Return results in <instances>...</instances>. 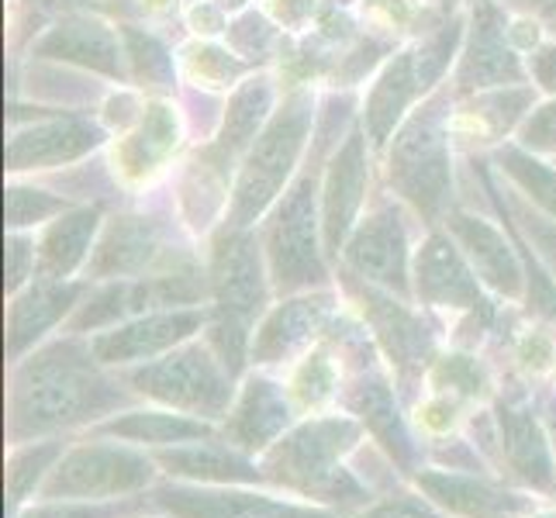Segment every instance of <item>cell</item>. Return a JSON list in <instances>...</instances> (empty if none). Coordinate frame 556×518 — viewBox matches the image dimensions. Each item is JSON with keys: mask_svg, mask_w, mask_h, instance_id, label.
<instances>
[{"mask_svg": "<svg viewBox=\"0 0 556 518\" xmlns=\"http://www.w3.org/2000/svg\"><path fill=\"white\" fill-rule=\"evenodd\" d=\"M491 412L497 426V477L543 502H556V453L535 391L526 380L508 377L497 383Z\"/></svg>", "mask_w": 556, "mask_h": 518, "instance_id": "9c48e42d", "label": "cell"}, {"mask_svg": "<svg viewBox=\"0 0 556 518\" xmlns=\"http://www.w3.org/2000/svg\"><path fill=\"white\" fill-rule=\"evenodd\" d=\"M412 228L405 201L377 198L367 215H359L339 253V270L367 280L388 294L415 301L412 291Z\"/></svg>", "mask_w": 556, "mask_h": 518, "instance_id": "7c38bea8", "label": "cell"}, {"mask_svg": "<svg viewBox=\"0 0 556 518\" xmlns=\"http://www.w3.org/2000/svg\"><path fill=\"white\" fill-rule=\"evenodd\" d=\"M156 511L169 518H346L277 488H207L163 481L149 491Z\"/></svg>", "mask_w": 556, "mask_h": 518, "instance_id": "4fadbf2b", "label": "cell"}, {"mask_svg": "<svg viewBox=\"0 0 556 518\" xmlns=\"http://www.w3.org/2000/svg\"><path fill=\"white\" fill-rule=\"evenodd\" d=\"M467 22L459 14H446L443 22H439L435 28H429L426 35H421V42L412 49L415 52V70H418V84L426 93H432L439 84H443V76L453 63V52L456 46L464 42V31Z\"/></svg>", "mask_w": 556, "mask_h": 518, "instance_id": "f35d334b", "label": "cell"}, {"mask_svg": "<svg viewBox=\"0 0 556 518\" xmlns=\"http://www.w3.org/2000/svg\"><path fill=\"white\" fill-rule=\"evenodd\" d=\"M329 4H336V8H346V4H353V0H329Z\"/></svg>", "mask_w": 556, "mask_h": 518, "instance_id": "6f0895ef", "label": "cell"}, {"mask_svg": "<svg viewBox=\"0 0 556 518\" xmlns=\"http://www.w3.org/2000/svg\"><path fill=\"white\" fill-rule=\"evenodd\" d=\"M350 518H446V515L408 481V484H401L388 494L374 497L367 508H359Z\"/></svg>", "mask_w": 556, "mask_h": 518, "instance_id": "7bdbcfd3", "label": "cell"}, {"mask_svg": "<svg viewBox=\"0 0 556 518\" xmlns=\"http://www.w3.org/2000/svg\"><path fill=\"white\" fill-rule=\"evenodd\" d=\"M304 415L298 412L287 380L274 370H249L239 380V394L218 426L222 439L249 456H263L283 432H291Z\"/></svg>", "mask_w": 556, "mask_h": 518, "instance_id": "e0dca14e", "label": "cell"}, {"mask_svg": "<svg viewBox=\"0 0 556 518\" xmlns=\"http://www.w3.org/2000/svg\"><path fill=\"white\" fill-rule=\"evenodd\" d=\"M502 198V194H497ZM508 218L515 222V228L535 245V253H540V260L549 266V274L556 277V222L546 218L543 211H535L529 201H522L519 194H505L502 198Z\"/></svg>", "mask_w": 556, "mask_h": 518, "instance_id": "60d3db41", "label": "cell"}, {"mask_svg": "<svg viewBox=\"0 0 556 518\" xmlns=\"http://www.w3.org/2000/svg\"><path fill=\"white\" fill-rule=\"evenodd\" d=\"M315 125V101L308 90H294L263 125L256 142L249 146L245 163L239 169V180L228 201V228H249L270 211L287 180L294 177L298 160L308 142V131Z\"/></svg>", "mask_w": 556, "mask_h": 518, "instance_id": "8992f818", "label": "cell"}, {"mask_svg": "<svg viewBox=\"0 0 556 518\" xmlns=\"http://www.w3.org/2000/svg\"><path fill=\"white\" fill-rule=\"evenodd\" d=\"M90 280H31L22 294L8 298V336L4 350L8 363H17L38 350L70 315L80 308V301L90 294Z\"/></svg>", "mask_w": 556, "mask_h": 518, "instance_id": "7402d4cb", "label": "cell"}, {"mask_svg": "<svg viewBox=\"0 0 556 518\" xmlns=\"http://www.w3.org/2000/svg\"><path fill=\"white\" fill-rule=\"evenodd\" d=\"M429 4H432V8H439V11H446V14H450V11H453V8L459 4V0H429Z\"/></svg>", "mask_w": 556, "mask_h": 518, "instance_id": "11a10c76", "label": "cell"}, {"mask_svg": "<svg viewBox=\"0 0 556 518\" xmlns=\"http://www.w3.org/2000/svg\"><path fill=\"white\" fill-rule=\"evenodd\" d=\"M339 291H301L280 298L253 332V370H287L312 350L339 318Z\"/></svg>", "mask_w": 556, "mask_h": 518, "instance_id": "9a60e30c", "label": "cell"}, {"mask_svg": "<svg viewBox=\"0 0 556 518\" xmlns=\"http://www.w3.org/2000/svg\"><path fill=\"white\" fill-rule=\"evenodd\" d=\"M446 232L464 249L473 274L491 294L505 298L508 304L526 301V260L519 253L515 239H505V232L491 218L473 215V211L453 207L443 218Z\"/></svg>", "mask_w": 556, "mask_h": 518, "instance_id": "44dd1931", "label": "cell"}, {"mask_svg": "<svg viewBox=\"0 0 556 518\" xmlns=\"http://www.w3.org/2000/svg\"><path fill=\"white\" fill-rule=\"evenodd\" d=\"M508 367L511 377L532 383H549L556 374V336L546 329V321L515 325L508 336Z\"/></svg>", "mask_w": 556, "mask_h": 518, "instance_id": "d590c367", "label": "cell"}, {"mask_svg": "<svg viewBox=\"0 0 556 518\" xmlns=\"http://www.w3.org/2000/svg\"><path fill=\"white\" fill-rule=\"evenodd\" d=\"M38 274V242L28 232H8L4 253V291L8 298L22 294Z\"/></svg>", "mask_w": 556, "mask_h": 518, "instance_id": "f6af8a7d", "label": "cell"}, {"mask_svg": "<svg viewBox=\"0 0 556 518\" xmlns=\"http://www.w3.org/2000/svg\"><path fill=\"white\" fill-rule=\"evenodd\" d=\"M177 146V114L166 104H149L139 114L136 136H128L122 146V169L128 177H146L149 169H156L169 156V149Z\"/></svg>", "mask_w": 556, "mask_h": 518, "instance_id": "836d02e7", "label": "cell"}, {"mask_svg": "<svg viewBox=\"0 0 556 518\" xmlns=\"http://www.w3.org/2000/svg\"><path fill=\"white\" fill-rule=\"evenodd\" d=\"M118 374L139 401L215 421V426H222L239 394V380L228 374L218 353L207 345L204 332L160 359L139 363V367Z\"/></svg>", "mask_w": 556, "mask_h": 518, "instance_id": "5b68a950", "label": "cell"}, {"mask_svg": "<svg viewBox=\"0 0 556 518\" xmlns=\"http://www.w3.org/2000/svg\"><path fill=\"white\" fill-rule=\"evenodd\" d=\"M211 304L201 308H169V312H149L139 318H128L114 329H104L90 339V350L108 370H128L139 363L160 359L177 345L198 339L207 329Z\"/></svg>", "mask_w": 556, "mask_h": 518, "instance_id": "ac0fdd59", "label": "cell"}, {"mask_svg": "<svg viewBox=\"0 0 556 518\" xmlns=\"http://www.w3.org/2000/svg\"><path fill=\"white\" fill-rule=\"evenodd\" d=\"M287 391H291L301 415H318L339 408L342 380H346V356L332 329L318 339L298 363L287 367Z\"/></svg>", "mask_w": 556, "mask_h": 518, "instance_id": "f546056e", "label": "cell"}, {"mask_svg": "<svg viewBox=\"0 0 556 518\" xmlns=\"http://www.w3.org/2000/svg\"><path fill=\"white\" fill-rule=\"evenodd\" d=\"M142 518H169V515H163V511H156V515H142Z\"/></svg>", "mask_w": 556, "mask_h": 518, "instance_id": "680465c9", "label": "cell"}, {"mask_svg": "<svg viewBox=\"0 0 556 518\" xmlns=\"http://www.w3.org/2000/svg\"><path fill=\"white\" fill-rule=\"evenodd\" d=\"M166 477L156 456L142 446L108 439L98 432L76 435L63 459L49 473L38 497H76V502H118L149 494Z\"/></svg>", "mask_w": 556, "mask_h": 518, "instance_id": "ba28073f", "label": "cell"}, {"mask_svg": "<svg viewBox=\"0 0 556 518\" xmlns=\"http://www.w3.org/2000/svg\"><path fill=\"white\" fill-rule=\"evenodd\" d=\"M412 291L421 308L450 312L459 318L453 342L459 339V332H470L467 350H477V342L494 329L497 312L484 294L488 287L473 274L470 260L464 256V249L456 245L450 232L432 228V232L415 245Z\"/></svg>", "mask_w": 556, "mask_h": 518, "instance_id": "30bf717a", "label": "cell"}, {"mask_svg": "<svg viewBox=\"0 0 556 518\" xmlns=\"http://www.w3.org/2000/svg\"><path fill=\"white\" fill-rule=\"evenodd\" d=\"M156 464L166 481L180 484H207V488H270L256 456H249L225 439H204V443L156 450Z\"/></svg>", "mask_w": 556, "mask_h": 518, "instance_id": "603a6c76", "label": "cell"}, {"mask_svg": "<svg viewBox=\"0 0 556 518\" xmlns=\"http://www.w3.org/2000/svg\"><path fill=\"white\" fill-rule=\"evenodd\" d=\"M190 260L184 249H174L156 218L146 215H114L98 236L90 263L84 277L90 283L101 280H131V277H152L169 266Z\"/></svg>", "mask_w": 556, "mask_h": 518, "instance_id": "2e32d148", "label": "cell"}, {"mask_svg": "<svg viewBox=\"0 0 556 518\" xmlns=\"http://www.w3.org/2000/svg\"><path fill=\"white\" fill-rule=\"evenodd\" d=\"M363 439H367L363 421L342 408L304 415L260 456V467L270 488L350 518L377 497L353 467V453Z\"/></svg>", "mask_w": 556, "mask_h": 518, "instance_id": "7a4b0ae2", "label": "cell"}, {"mask_svg": "<svg viewBox=\"0 0 556 518\" xmlns=\"http://www.w3.org/2000/svg\"><path fill=\"white\" fill-rule=\"evenodd\" d=\"M453 98L450 84L426 93L388 146V184L397 201L415 207V215L435 228L453 211Z\"/></svg>", "mask_w": 556, "mask_h": 518, "instance_id": "277c9868", "label": "cell"}, {"mask_svg": "<svg viewBox=\"0 0 556 518\" xmlns=\"http://www.w3.org/2000/svg\"><path fill=\"white\" fill-rule=\"evenodd\" d=\"M266 11H270L283 28L301 31L308 28L315 17V0H266Z\"/></svg>", "mask_w": 556, "mask_h": 518, "instance_id": "681fc988", "label": "cell"}, {"mask_svg": "<svg viewBox=\"0 0 556 518\" xmlns=\"http://www.w3.org/2000/svg\"><path fill=\"white\" fill-rule=\"evenodd\" d=\"M270 108H274V87L266 76H256V80H245L232 101L225 108V125H222V142L215 146V152L232 163L236 152H242L245 146H253L260 136V125L270 122Z\"/></svg>", "mask_w": 556, "mask_h": 518, "instance_id": "d6a6232c", "label": "cell"}, {"mask_svg": "<svg viewBox=\"0 0 556 518\" xmlns=\"http://www.w3.org/2000/svg\"><path fill=\"white\" fill-rule=\"evenodd\" d=\"M370 139L363 128H350L342 146L329 156L321 177V239L329 263H339L342 245H346L353 225L363 215L370 184Z\"/></svg>", "mask_w": 556, "mask_h": 518, "instance_id": "d6986e66", "label": "cell"}, {"mask_svg": "<svg viewBox=\"0 0 556 518\" xmlns=\"http://www.w3.org/2000/svg\"><path fill=\"white\" fill-rule=\"evenodd\" d=\"M156 515L149 494L118 497V502H76V497H35L14 518H142Z\"/></svg>", "mask_w": 556, "mask_h": 518, "instance_id": "8d00e7d4", "label": "cell"}, {"mask_svg": "<svg viewBox=\"0 0 556 518\" xmlns=\"http://www.w3.org/2000/svg\"><path fill=\"white\" fill-rule=\"evenodd\" d=\"M494 163L511 187L522 190V198L535 211H543L546 218L556 222V169L549 163H543L535 152L522 149L519 142H505L494 152Z\"/></svg>", "mask_w": 556, "mask_h": 518, "instance_id": "e575fe53", "label": "cell"}, {"mask_svg": "<svg viewBox=\"0 0 556 518\" xmlns=\"http://www.w3.org/2000/svg\"><path fill=\"white\" fill-rule=\"evenodd\" d=\"M535 108V90L532 87H497V90H481L470 93V101H464L453 111V146L459 149H484L505 142L511 128H519L526 122V114Z\"/></svg>", "mask_w": 556, "mask_h": 518, "instance_id": "d4e9b609", "label": "cell"}, {"mask_svg": "<svg viewBox=\"0 0 556 518\" xmlns=\"http://www.w3.org/2000/svg\"><path fill=\"white\" fill-rule=\"evenodd\" d=\"M101 236V207H70L38 236V280H73L87 270Z\"/></svg>", "mask_w": 556, "mask_h": 518, "instance_id": "83f0119b", "label": "cell"}, {"mask_svg": "<svg viewBox=\"0 0 556 518\" xmlns=\"http://www.w3.org/2000/svg\"><path fill=\"white\" fill-rule=\"evenodd\" d=\"M184 70L201 87H232L245 73V63H239L232 52L215 46H190L184 49Z\"/></svg>", "mask_w": 556, "mask_h": 518, "instance_id": "b9f144b4", "label": "cell"}, {"mask_svg": "<svg viewBox=\"0 0 556 518\" xmlns=\"http://www.w3.org/2000/svg\"><path fill=\"white\" fill-rule=\"evenodd\" d=\"M412 484L429 497V502L446 518H502V515H526L543 497L519 491L488 473H467L426 464L415 470Z\"/></svg>", "mask_w": 556, "mask_h": 518, "instance_id": "ffe728a7", "label": "cell"}, {"mask_svg": "<svg viewBox=\"0 0 556 518\" xmlns=\"http://www.w3.org/2000/svg\"><path fill=\"white\" fill-rule=\"evenodd\" d=\"M76 435H49V439H31V443L8 446V464H4V491H8V518H14L25 505H31L49 473L63 459Z\"/></svg>", "mask_w": 556, "mask_h": 518, "instance_id": "4dcf8cb0", "label": "cell"}, {"mask_svg": "<svg viewBox=\"0 0 556 518\" xmlns=\"http://www.w3.org/2000/svg\"><path fill=\"white\" fill-rule=\"evenodd\" d=\"M529 80V63L511 38L508 11L497 0H477L467 17L464 52L456 63V98H470L481 90L522 87Z\"/></svg>", "mask_w": 556, "mask_h": 518, "instance_id": "5bb4252c", "label": "cell"}, {"mask_svg": "<svg viewBox=\"0 0 556 518\" xmlns=\"http://www.w3.org/2000/svg\"><path fill=\"white\" fill-rule=\"evenodd\" d=\"M350 108L353 98H346V93L325 101L312 160L301 166L294 184L280 194V201L274 204V215L260 236L277 298L332 287L329 256H325V239H321V177H325L321 156H325V142H332L339 131H346Z\"/></svg>", "mask_w": 556, "mask_h": 518, "instance_id": "3957f363", "label": "cell"}, {"mask_svg": "<svg viewBox=\"0 0 556 518\" xmlns=\"http://www.w3.org/2000/svg\"><path fill=\"white\" fill-rule=\"evenodd\" d=\"M228 38H232L236 52H242V55H263L266 49H270L274 38H277V28L266 22L260 11H249V14L239 17L232 28H228Z\"/></svg>", "mask_w": 556, "mask_h": 518, "instance_id": "bcb514c9", "label": "cell"}, {"mask_svg": "<svg viewBox=\"0 0 556 518\" xmlns=\"http://www.w3.org/2000/svg\"><path fill=\"white\" fill-rule=\"evenodd\" d=\"M529 76L535 80L543 93L556 98V42H546V46H535L529 52Z\"/></svg>", "mask_w": 556, "mask_h": 518, "instance_id": "c3c4849f", "label": "cell"}, {"mask_svg": "<svg viewBox=\"0 0 556 518\" xmlns=\"http://www.w3.org/2000/svg\"><path fill=\"white\" fill-rule=\"evenodd\" d=\"M108 439H122V443L142 446L149 453L156 450H169V446H187V443H204V439H218V426L215 421H204L194 415H184L163 405H149V401H139L118 415H111L108 421H101L98 429H90Z\"/></svg>", "mask_w": 556, "mask_h": 518, "instance_id": "cb8c5ba5", "label": "cell"}, {"mask_svg": "<svg viewBox=\"0 0 556 518\" xmlns=\"http://www.w3.org/2000/svg\"><path fill=\"white\" fill-rule=\"evenodd\" d=\"M131 405H139V397L118 370H108L93 356L90 339L63 332L11 363L8 446L90 432Z\"/></svg>", "mask_w": 556, "mask_h": 518, "instance_id": "6da1fadb", "label": "cell"}, {"mask_svg": "<svg viewBox=\"0 0 556 518\" xmlns=\"http://www.w3.org/2000/svg\"><path fill=\"white\" fill-rule=\"evenodd\" d=\"M190 25H194V31L201 35H215L225 28V17H222V8L211 0V4H198L194 11H190Z\"/></svg>", "mask_w": 556, "mask_h": 518, "instance_id": "816d5d0a", "label": "cell"}, {"mask_svg": "<svg viewBox=\"0 0 556 518\" xmlns=\"http://www.w3.org/2000/svg\"><path fill=\"white\" fill-rule=\"evenodd\" d=\"M519 146L543 156V152H556V98L543 104L540 111L529 114V122L519 128Z\"/></svg>", "mask_w": 556, "mask_h": 518, "instance_id": "7dc6e473", "label": "cell"}, {"mask_svg": "<svg viewBox=\"0 0 556 518\" xmlns=\"http://www.w3.org/2000/svg\"><path fill=\"white\" fill-rule=\"evenodd\" d=\"M505 11H515L522 17H532L543 31L556 38V0H497Z\"/></svg>", "mask_w": 556, "mask_h": 518, "instance_id": "f907efd6", "label": "cell"}, {"mask_svg": "<svg viewBox=\"0 0 556 518\" xmlns=\"http://www.w3.org/2000/svg\"><path fill=\"white\" fill-rule=\"evenodd\" d=\"M426 391L453 394L473 408H484L497 394V380L488 363L477 356V350L450 345V350H439V356L432 359V367L426 374Z\"/></svg>", "mask_w": 556, "mask_h": 518, "instance_id": "1f68e13d", "label": "cell"}, {"mask_svg": "<svg viewBox=\"0 0 556 518\" xmlns=\"http://www.w3.org/2000/svg\"><path fill=\"white\" fill-rule=\"evenodd\" d=\"M63 211H70V201L49 194V190H35L22 184L8 187V232H28V228L49 218H60Z\"/></svg>", "mask_w": 556, "mask_h": 518, "instance_id": "ab89813d", "label": "cell"}, {"mask_svg": "<svg viewBox=\"0 0 556 518\" xmlns=\"http://www.w3.org/2000/svg\"><path fill=\"white\" fill-rule=\"evenodd\" d=\"M101 146V128L84 118H49L31 128H14L8 142V169L25 173V169H52L70 160H80L84 152Z\"/></svg>", "mask_w": 556, "mask_h": 518, "instance_id": "484cf974", "label": "cell"}, {"mask_svg": "<svg viewBox=\"0 0 556 518\" xmlns=\"http://www.w3.org/2000/svg\"><path fill=\"white\" fill-rule=\"evenodd\" d=\"M535 397H540V412H543V421H546L549 439H553V453H556V391L540 388V391H535Z\"/></svg>", "mask_w": 556, "mask_h": 518, "instance_id": "f5cc1de1", "label": "cell"}, {"mask_svg": "<svg viewBox=\"0 0 556 518\" xmlns=\"http://www.w3.org/2000/svg\"><path fill=\"white\" fill-rule=\"evenodd\" d=\"M125 42H128V60L136 63V73L146 76V84H169V76H174V60L166 55V49L152 38L149 31H139V28H125Z\"/></svg>", "mask_w": 556, "mask_h": 518, "instance_id": "ee69618b", "label": "cell"}, {"mask_svg": "<svg viewBox=\"0 0 556 518\" xmlns=\"http://www.w3.org/2000/svg\"><path fill=\"white\" fill-rule=\"evenodd\" d=\"M207 280H211V321L228 325V329L256 332L260 318L270 312L274 280L266 266L263 239L249 228L222 225L207 256Z\"/></svg>", "mask_w": 556, "mask_h": 518, "instance_id": "8fae6325", "label": "cell"}, {"mask_svg": "<svg viewBox=\"0 0 556 518\" xmlns=\"http://www.w3.org/2000/svg\"><path fill=\"white\" fill-rule=\"evenodd\" d=\"M522 518H556V502H540L532 511H526Z\"/></svg>", "mask_w": 556, "mask_h": 518, "instance_id": "db71d44e", "label": "cell"}, {"mask_svg": "<svg viewBox=\"0 0 556 518\" xmlns=\"http://www.w3.org/2000/svg\"><path fill=\"white\" fill-rule=\"evenodd\" d=\"M215 4H218L222 11H225V8H228V11H236V8H242V4H245V0H215Z\"/></svg>", "mask_w": 556, "mask_h": 518, "instance_id": "9f6ffc18", "label": "cell"}, {"mask_svg": "<svg viewBox=\"0 0 556 518\" xmlns=\"http://www.w3.org/2000/svg\"><path fill=\"white\" fill-rule=\"evenodd\" d=\"M470 412H477V408L467 405V401H459L453 394H439V391H426L408 405L412 429L418 432V439L426 446L443 443V439H453L464 432Z\"/></svg>", "mask_w": 556, "mask_h": 518, "instance_id": "74e56055", "label": "cell"}, {"mask_svg": "<svg viewBox=\"0 0 556 518\" xmlns=\"http://www.w3.org/2000/svg\"><path fill=\"white\" fill-rule=\"evenodd\" d=\"M31 52L42 55V60H63L84 70H98L111 76V80H122L125 76L122 55H128L118 42V35L104 22H98V17H66V22L49 28Z\"/></svg>", "mask_w": 556, "mask_h": 518, "instance_id": "f1b7e54d", "label": "cell"}, {"mask_svg": "<svg viewBox=\"0 0 556 518\" xmlns=\"http://www.w3.org/2000/svg\"><path fill=\"white\" fill-rule=\"evenodd\" d=\"M339 274H342V294L350 298V304L359 312V321L370 329L380 356L388 359V367L394 374L397 394L408 408L426 391V374L432 367V359L439 356L435 325L412 308L415 301L380 291V287L346 270Z\"/></svg>", "mask_w": 556, "mask_h": 518, "instance_id": "52a82bcc", "label": "cell"}, {"mask_svg": "<svg viewBox=\"0 0 556 518\" xmlns=\"http://www.w3.org/2000/svg\"><path fill=\"white\" fill-rule=\"evenodd\" d=\"M421 84H418V70H415V52L401 49L394 52L383 70L377 73V80L367 90V101H363V131H367L370 149L380 152L388 149L394 139V131L405 122L408 108L421 98Z\"/></svg>", "mask_w": 556, "mask_h": 518, "instance_id": "4316f807", "label": "cell"}]
</instances>
